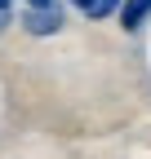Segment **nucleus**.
Segmentation results:
<instances>
[{
	"label": "nucleus",
	"mask_w": 151,
	"mask_h": 159,
	"mask_svg": "<svg viewBox=\"0 0 151 159\" xmlns=\"http://www.w3.org/2000/svg\"><path fill=\"white\" fill-rule=\"evenodd\" d=\"M147 9H151V0H129V5H124V13H120V18H124V27H138Z\"/></svg>",
	"instance_id": "nucleus-2"
},
{
	"label": "nucleus",
	"mask_w": 151,
	"mask_h": 159,
	"mask_svg": "<svg viewBox=\"0 0 151 159\" xmlns=\"http://www.w3.org/2000/svg\"><path fill=\"white\" fill-rule=\"evenodd\" d=\"M80 5H89V0H80Z\"/></svg>",
	"instance_id": "nucleus-3"
},
{
	"label": "nucleus",
	"mask_w": 151,
	"mask_h": 159,
	"mask_svg": "<svg viewBox=\"0 0 151 159\" xmlns=\"http://www.w3.org/2000/svg\"><path fill=\"white\" fill-rule=\"evenodd\" d=\"M0 5H5V0H0Z\"/></svg>",
	"instance_id": "nucleus-4"
},
{
	"label": "nucleus",
	"mask_w": 151,
	"mask_h": 159,
	"mask_svg": "<svg viewBox=\"0 0 151 159\" xmlns=\"http://www.w3.org/2000/svg\"><path fill=\"white\" fill-rule=\"evenodd\" d=\"M27 27H31V31H58L62 18H58V9H53V13H49V9H36V13H27Z\"/></svg>",
	"instance_id": "nucleus-1"
}]
</instances>
